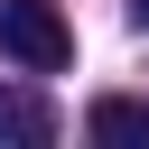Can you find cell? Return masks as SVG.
<instances>
[{"mask_svg":"<svg viewBox=\"0 0 149 149\" xmlns=\"http://www.w3.org/2000/svg\"><path fill=\"white\" fill-rule=\"evenodd\" d=\"M0 47H9L28 74H56V65L74 56V28H65L56 0H0Z\"/></svg>","mask_w":149,"mask_h":149,"instance_id":"obj_1","label":"cell"},{"mask_svg":"<svg viewBox=\"0 0 149 149\" xmlns=\"http://www.w3.org/2000/svg\"><path fill=\"white\" fill-rule=\"evenodd\" d=\"M84 140H102V149H149V102H140V93H102V102L84 112Z\"/></svg>","mask_w":149,"mask_h":149,"instance_id":"obj_2","label":"cell"},{"mask_svg":"<svg viewBox=\"0 0 149 149\" xmlns=\"http://www.w3.org/2000/svg\"><path fill=\"white\" fill-rule=\"evenodd\" d=\"M47 130H56V112H47L37 93H9V102H0V140H9V149H37Z\"/></svg>","mask_w":149,"mask_h":149,"instance_id":"obj_3","label":"cell"},{"mask_svg":"<svg viewBox=\"0 0 149 149\" xmlns=\"http://www.w3.org/2000/svg\"><path fill=\"white\" fill-rule=\"evenodd\" d=\"M130 19H140V28H149V0H130Z\"/></svg>","mask_w":149,"mask_h":149,"instance_id":"obj_4","label":"cell"}]
</instances>
